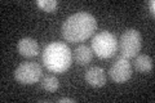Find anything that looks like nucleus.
I'll return each instance as SVG.
<instances>
[{
  "mask_svg": "<svg viewBox=\"0 0 155 103\" xmlns=\"http://www.w3.org/2000/svg\"><path fill=\"white\" fill-rule=\"evenodd\" d=\"M110 77L115 82H125L129 80V77L132 76V67L127 58L119 57L110 67L109 71Z\"/></svg>",
  "mask_w": 155,
  "mask_h": 103,
  "instance_id": "obj_6",
  "label": "nucleus"
},
{
  "mask_svg": "<svg viewBox=\"0 0 155 103\" xmlns=\"http://www.w3.org/2000/svg\"><path fill=\"white\" fill-rule=\"evenodd\" d=\"M149 9H150V12H151V14L154 16V13H155V2L154 0H150L149 2Z\"/></svg>",
  "mask_w": 155,
  "mask_h": 103,
  "instance_id": "obj_13",
  "label": "nucleus"
},
{
  "mask_svg": "<svg viewBox=\"0 0 155 103\" xmlns=\"http://www.w3.org/2000/svg\"><path fill=\"white\" fill-rule=\"evenodd\" d=\"M92 57H93V52H92V49L87 45H79L74 50L75 61L81 66L88 65V63L92 61Z\"/></svg>",
  "mask_w": 155,
  "mask_h": 103,
  "instance_id": "obj_9",
  "label": "nucleus"
},
{
  "mask_svg": "<svg viewBox=\"0 0 155 103\" xmlns=\"http://www.w3.org/2000/svg\"><path fill=\"white\" fill-rule=\"evenodd\" d=\"M92 52L100 58H110L118 52V40L114 34L101 31L92 39Z\"/></svg>",
  "mask_w": 155,
  "mask_h": 103,
  "instance_id": "obj_3",
  "label": "nucleus"
},
{
  "mask_svg": "<svg viewBox=\"0 0 155 103\" xmlns=\"http://www.w3.org/2000/svg\"><path fill=\"white\" fill-rule=\"evenodd\" d=\"M43 62L49 71L62 73L69 70L72 62V53L64 43H51L43 52Z\"/></svg>",
  "mask_w": 155,
  "mask_h": 103,
  "instance_id": "obj_2",
  "label": "nucleus"
},
{
  "mask_svg": "<svg viewBox=\"0 0 155 103\" xmlns=\"http://www.w3.org/2000/svg\"><path fill=\"white\" fill-rule=\"evenodd\" d=\"M85 81L89 85L100 88L106 84V73L101 67L94 66L85 71Z\"/></svg>",
  "mask_w": 155,
  "mask_h": 103,
  "instance_id": "obj_7",
  "label": "nucleus"
},
{
  "mask_svg": "<svg viewBox=\"0 0 155 103\" xmlns=\"http://www.w3.org/2000/svg\"><path fill=\"white\" fill-rule=\"evenodd\" d=\"M58 102H70V103H74L75 99H72V98H61Z\"/></svg>",
  "mask_w": 155,
  "mask_h": 103,
  "instance_id": "obj_14",
  "label": "nucleus"
},
{
  "mask_svg": "<svg viewBox=\"0 0 155 103\" xmlns=\"http://www.w3.org/2000/svg\"><path fill=\"white\" fill-rule=\"evenodd\" d=\"M17 49L23 57H34L39 53V44L32 37H23L18 41Z\"/></svg>",
  "mask_w": 155,
  "mask_h": 103,
  "instance_id": "obj_8",
  "label": "nucleus"
},
{
  "mask_svg": "<svg viewBox=\"0 0 155 103\" xmlns=\"http://www.w3.org/2000/svg\"><path fill=\"white\" fill-rule=\"evenodd\" d=\"M134 67H136V70L140 72L149 73V72H151L154 68V61H153V58L147 54H140L134 61Z\"/></svg>",
  "mask_w": 155,
  "mask_h": 103,
  "instance_id": "obj_10",
  "label": "nucleus"
},
{
  "mask_svg": "<svg viewBox=\"0 0 155 103\" xmlns=\"http://www.w3.org/2000/svg\"><path fill=\"white\" fill-rule=\"evenodd\" d=\"M41 88L47 92H56L58 88H60V81H58V79L56 76L53 75H47L43 77L41 80Z\"/></svg>",
  "mask_w": 155,
  "mask_h": 103,
  "instance_id": "obj_11",
  "label": "nucleus"
},
{
  "mask_svg": "<svg viewBox=\"0 0 155 103\" xmlns=\"http://www.w3.org/2000/svg\"><path fill=\"white\" fill-rule=\"evenodd\" d=\"M142 47V36L137 30L134 28H128L125 30L119 40V48H120V57L123 58H133L141 50Z\"/></svg>",
  "mask_w": 155,
  "mask_h": 103,
  "instance_id": "obj_4",
  "label": "nucleus"
},
{
  "mask_svg": "<svg viewBox=\"0 0 155 103\" xmlns=\"http://www.w3.org/2000/svg\"><path fill=\"white\" fill-rule=\"evenodd\" d=\"M38 5L45 12H53L57 8L58 3L56 2V0H39Z\"/></svg>",
  "mask_w": 155,
  "mask_h": 103,
  "instance_id": "obj_12",
  "label": "nucleus"
},
{
  "mask_svg": "<svg viewBox=\"0 0 155 103\" xmlns=\"http://www.w3.org/2000/svg\"><path fill=\"white\" fill-rule=\"evenodd\" d=\"M41 73V67L36 62H23L14 71V79L21 84L31 85L40 80Z\"/></svg>",
  "mask_w": 155,
  "mask_h": 103,
  "instance_id": "obj_5",
  "label": "nucleus"
},
{
  "mask_svg": "<svg viewBox=\"0 0 155 103\" xmlns=\"http://www.w3.org/2000/svg\"><path fill=\"white\" fill-rule=\"evenodd\" d=\"M97 28V21L92 14L79 12L70 16L62 24V36L70 43L84 41L93 35Z\"/></svg>",
  "mask_w": 155,
  "mask_h": 103,
  "instance_id": "obj_1",
  "label": "nucleus"
}]
</instances>
